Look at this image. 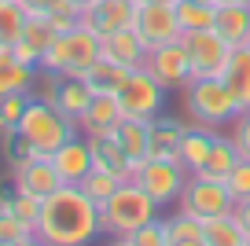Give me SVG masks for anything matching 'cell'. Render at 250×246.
Here are the masks:
<instances>
[{
  "label": "cell",
  "mask_w": 250,
  "mask_h": 246,
  "mask_svg": "<svg viewBox=\"0 0 250 246\" xmlns=\"http://www.w3.org/2000/svg\"><path fill=\"white\" fill-rule=\"evenodd\" d=\"M225 184H228V191H232L235 202L247 199V195H250V158H239V162H235V169L225 177Z\"/></svg>",
  "instance_id": "8d00e7d4"
},
{
  "label": "cell",
  "mask_w": 250,
  "mask_h": 246,
  "mask_svg": "<svg viewBox=\"0 0 250 246\" xmlns=\"http://www.w3.org/2000/svg\"><path fill=\"white\" fill-rule=\"evenodd\" d=\"M235 162H239V151H235L232 136H225V132H221V136H217V144H213V151H210V158H206V165L199 169V177L225 180L228 173L235 169Z\"/></svg>",
  "instance_id": "83f0119b"
},
{
  "label": "cell",
  "mask_w": 250,
  "mask_h": 246,
  "mask_svg": "<svg viewBox=\"0 0 250 246\" xmlns=\"http://www.w3.org/2000/svg\"><path fill=\"white\" fill-rule=\"evenodd\" d=\"M180 209H188V213L203 217V221H210V217H221V213H232L235 209V199L232 191H228L225 180H213V177H199V173H191L184 184V191H180L177 199Z\"/></svg>",
  "instance_id": "ba28073f"
},
{
  "label": "cell",
  "mask_w": 250,
  "mask_h": 246,
  "mask_svg": "<svg viewBox=\"0 0 250 246\" xmlns=\"http://www.w3.org/2000/svg\"><path fill=\"white\" fill-rule=\"evenodd\" d=\"M52 165L59 169L62 184H81V180H85V173L92 169V147H88V136H85V132H78V136H70L62 147H55Z\"/></svg>",
  "instance_id": "5bb4252c"
},
{
  "label": "cell",
  "mask_w": 250,
  "mask_h": 246,
  "mask_svg": "<svg viewBox=\"0 0 250 246\" xmlns=\"http://www.w3.org/2000/svg\"><path fill=\"white\" fill-rule=\"evenodd\" d=\"M217 136H221V132L213 129V125L191 122V125L184 129V136H180V151H177L180 165H184L188 173H199V169L206 165V158H210V151H213V144H217Z\"/></svg>",
  "instance_id": "2e32d148"
},
{
  "label": "cell",
  "mask_w": 250,
  "mask_h": 246,
  "mask_svg": "<svg viewBox=\"0 0 250 246\" xmlns=\"http://www.w3.org/2000/svg\"><path fill=\"white\" fill-rule=\"evenodd\" d=\"M203 4H217V0H203Z\"/></svg>",
  "instance_id": "7bdbcfd3"
},
{
  "label": "cell",
  "mask_w": 250,
  "mask_h": 246,
  "mask_svg": "<svg viewBox=\"0 0 250 246\" xmlns=\"http://www.w3.org/2000/svg\"><path fill=\"white\" fill-rule=\"evenodd\" d=\"M184 44H188V55H191V81L195 77H221L232 59V44L221 37L217 30H191L184 33Z\"/></svg>",
  "instance_id": "9c48e42d"
},
{
  "label": "cell",
  "mask_w": 250,
  "mask_h": 246,
  "mask_svg": "<svg viewBox=\"0 0 250 246\" xmlns=\"http://www.w3.org/2000/svg\"><path fill=\"white\" fill-rule=\"evenodd\" d=\"M118 184H122V180H118L114 173H107V169H96V165H92V169L85 173V180H81V191H85L88 199H96V202L103 206V202H107L110 195H114V187H118Z\"/></svg>",
  "instance_id": "1f68e13d"
},
{
  "label": "cell",
  "mask_w": 250,
  "mask_h": 246,
  "mask_svg": "<svg viewBox=\"0 0 250 246\" xmlns=\"http://www.w3.org/2000/svg\"><path fill=\"white\" fill-rule=\"evenodd\" d=\"M166 92H169V88H166L147 66H133L129 77L122 81V88H118L122 114L125 118H140V122H155V118L166 110Z\"/></svg>",
  "instance_id": "8992f818"
},
{
  "label": "cell",
  "mask_w": 250,
  "mask_h": 246,
  "mask_svg": "<svg viewBox=\"0 0 250 246\" xmlns=\"http://www.w3.org/2000/svg\"><path fill=\"white\" fill-rule=\"evenodd\" d=\"M136 33L144 37L147 52L166 44V41L184 37L180 19H177V4H140V11H136Z\"/></svg>",
  "instance_id": "8fae6325"
},
{
  "label": "cell",
  "mask_w": 250,
  "mask_h": 246,
  "mask_svg": "<svg viewBox=\"0 0 250 246\" xmlns=\"http://www.w3.org/2000/svg\"><path fill=\"white\" fill-rule=\"evenodd\" d=\"M184 129H188L184 122H177V118H169V114L162 110V114L151 122V147H147V158H177ZM177 162H180V158H177Z\"/></svg>",
  "instance_id": "603a6c76"
},
{
  "label": "cell",
  "mask_w": 250,
  "mask_h": 246,
  "mask_svg": "<svg viewBox=\"0 0 250 246\" xmlns=\"http://www.w3.org/2000/svg\"><path fill=\"white\" fill-rule=\"evenodd\" d=\"M144 66H147L166 88H188V85H191V55H188L184 37L151 48L147 59H144Z\"/></svg>",
  "instance_id": "30bf717a"
},
{
  "label": "cell",
  "mask_w": 250,
  "mask_h": 246,
  "mask_svg": "<svg viewBox=\"0 0 250 246\" xmlns=\"http://www.w3.org/2000/svg\"><path fill=\"white\" fill-rule=\"evenodd\" d=\"M118 144L125 147V154L140 165L144 158H147V147H151V122H140V118H122L114 129Z\"/></svg>",
  "instance_id": "d4e9b609"
},
{
  "label": "cell",
  "mask_w": 250,
  "mask_h": 246,
  "mask_svg": "<svg viewBox=\"0 0 250 246\" xmlns=\"http://www.w3.org/2000/svg\"><path fill=\"white\" fill-rule=\"evenodd\" d=\"M118 243H125V246H169V243H166V224H162V217H155V221H147L144 228L129 231V235L118 239Z\"/></svg>",
  "instance_id": "836d02e7"
},
{
  "label": "cell",
  "mask_w": 250,
  "mask_h": 246,
  "mask_svg": "<svg viewBox=\"0 0 250 246\" xmlns=\"http://www.w3.org/2000/svg\"><path fill=\"white\" fill-rule=\"evenodd\" d=\"M206 246H250V235L243 221L235 217V209L206 221Z\"/></svg>",
  "instance_id": "484cf974"
},
{
  "label": "cell",
  "mask_w": 250,
  "mask_h": 246,
  "mask_svg": "<svg viewBox=\"0 0 250 246\" xmlns=\"http://www.w3.org/2000/svg\"><path fill=\"white\" fill-rule=\"evenodd\" d=\"M26 8L19 0H0V44L11 48L22 41V30H26Z\"/></svg>",
  "instance_id": "f1b7e54d"
},
{
  "label": "cell",
  "mask_w": 250,
  "mask_h": 246,
  "mask_svg": "<svg viewBox=\"0 0 250 246\" xmlns=\"http://www.w3.org/2000/svg\"><path fill=\"white\" fill-rule=\"evenodd\" d=\"M122 118L125 114H122V103H118L114 92H96L92 103L85 107V114L78 118V125L85 136H103V132H114Z\"/></svg>",
  "instance_id": "e0dca14e"
},
{
  "label": "cell",
  "mask_w": 250,
  "mask_h": 246,
  "mask_svg": "<svg viewBox=\"0 0 250 246\" xmlns=\"http://www.w3.org/2000/svg\"><path fill=\"white\" fill-rule=\"evenodd\" d=\"M44 19L55 26V33H66V30H74V26L81 22V8L74 4V0H59V4H55Z\"/></svg>",
  "instance_id": "d590c367"
},
{
  "label": "cell",
  "mask_w": 250,
  "mask_h": 246,
  "mask_svg": "<svg viewBox=\"0 0 250 246\" xmlns=\"http://www.w3.org/2000/svg\"><path fill=\"white\" fill-rule=\"evenodd\" d=\"M78 132H81L78 118L62 114L55 103L41 100V96H33V100H30L22 122H19V140H26L37 158H52L55 147H62L70 136H78Z\"/></svg>",
  "instance_id": "3957f363"
},
{
  "label": "cell",
  "mask_w": 250,
  "mask_h": 246,
  "mask_svg": "<svg viewBox=\"0 0 250 246\" xmlns=\"http://www.w3.org/2000/svg\"><path fill=\"white\" fill-rule=\"evenodd\" d=\"M11 184H15V191L48 199V195L62 184V177L52 165V158H26V162H19V165H11Z\"/></svg>",
  "instance_id": "7c38bea8"
},
{
  "label": "cell",
  "mask_w": 250,
  "mask_h": 246,
  "mask_svg": "<svg viewBox=\"0 0 250 246\" xmlns=\"http://www.w3.org/2000/svg\"><path fill=\"white\" fill-rule=\"evenodd\" d=\"M235 217L243 221V228H247V235H250V195H247V199H239V202H235Z\"/></svg>",
  "instance_id": "ab89813d"
},
{
  "label": "cell",
  "mask_w": 250,
  "mask_h": 246,
  "mask_svg": "<svg viewBox=\"0 0 250 246\" xmlns=\"http://www.w3.org/2000/svg\"><path fill=\"white\" fill-rule=\"evenodd\" d=\"M155 217H162V202L151 199L136 180H122V184L114 187V195L100 206L103 235H110V239H125L129 231L144 228V224L155 221Z\"/></svg>",
  "instance_id": "7a4b0ae2"
},
{
  "label": "cell",
  "mask_w": 250,
  "mask_h": 246,
  "mask_svg": "<svg viewBox=\"0 0 250 246\" xmlns=\"http://www.w3.org/2000/svg\"><path fill=\"white\" fill-rule=\"evenodd\" d=\"M129 70H133V66H122V62L100 55V59H96L81 77L92 85V92H114V96H118V88H122V81L129 77Z\"/></svg>",
  "instance_id": "4316f807"
},
{
  "label": "cell",
  "mask_w": 250,
  "mask_h": 246,
  "mask_svg": "<svg viewBox=\"0 0 250 246\" xmlns=\"http://www.w3.org/2000/svg\"><path fill=\"white\" fill-rule=\"evenodd\" d=\"M55 41V26L48 22L44 15H30L26 19V30H22V44H30L37 55H44V48Z\"/></svg>",
  "instance_id": "d6a6232c"
},
{
  "label": "cell",
  "mask_w": 250,
  "mask_h": 246,
  "mask_svg": "<svg viewBox=\"0 0 250 246\" xmlns=\"http://www.w3.org/2000/svg\"><path fill=\"white\" fill-rule=\"evenodd\" d=\"M184 110H188L191 122L213 125V129L232 125V118L239 114V107H235L232 92L225 85V77H195L184 88Z\"/></svg>",
  "instance_id": "5b68a950"
},
{
  "label": "cell",
  "mask_w": 250,
  "mask_h": 246,
  "mask_svg": "<svg viewBox=\"0 0 250 246\" xmlns=\"http://www.w3.org/2000/svg\"><path fill=\"white\" fill-rule=\"evenodd\" d=\"M37 231L30 224H22L11 209H0V246H33Z\"/></svg>",
  "instance_id": "4dcf8cb0"
},
{
  "label": "cell",
  "mask_w": 250,
  "mask_h": 246,
  "mask_svg": "<svg viewBox=\"0 0 250 246\" xmlns=\"http://www.w3.org/2000/svg\"><path fill=\"white\" fill-rule=\"evenodd\" d=\"M41 206H44V199H37V195H26V191L11 195V213L22 224H30L33 231H37V221H41Z\"/></svg>",
  "instance_id": "e575fe53"
},
{
  "label": "cell",
  "mask_w": 250,
  "mask_h": 246,
  "mask_svg": "<svg viewBox=\"0 0 250 246\" xmlns=\"http://www.w3.org/2000/svg\"><path fill=\"white\" fill-rule=\"evenodd\" d=\"M188 177H191V173H188L177 158H144L140 165H136V173H133L136 184H140L151 199H158L162 206H169V202L180 199Z\"/></svg>",
  "instance_id": "52a82bcc"
},
{
  "label": "cell",
  "mask_w": 250,
  "mask_h": 246,
  "mask_svg": "<svg viewBox=\"0 0 250 246\" xmlns=\"http://www.w3.org/2000/svg\"><path fill=\"white\" fill-rule=\"evenodd\" d=\"M140 4H177V0H140Z\"/></svg>",
  "instance_id": "b9f144b4"
},
{
  "label": "cell",
  "mask_w": 250,
  "mask_h": 246,
  "mask_svg": "<svg viewBox=\"0 0 250 246\" xmlns=\"http://www.w3.org/2000/svg\"><path fill=\"white\" fill-rule=\"evenodd\" d=\"M19 4L26 8V15H48V11H52L59 0H19Z\"/></svg>",
  "instance_id": "f35d334b"
},
{
  "label": "cell",
  "mask_w": 250,
  "mask_h": 246,
  "mask_svg": "<svg viewBox=\"0 0 250 246\" xmlns=\"http://www.w3.org/2000/svg\"><path fill=\"white\" fill-rule=\"evenodd\" d=\"M221 77H225V85H228V92H232L235 107L250 110V44L232 48V59H228V66H225Z\"/></svg>",
  "instance_id": "7402d4cb"
},
{
  "label": "cell",
  "mask_w": 250,
  "mask_h": 246,
  "mask_svg": "<svg viewBox=\"0 0 250 246\" xmlns=\"http://www.w3.org/2000/svg\"><path fill=\"white\" fill-rule=\"evenodd\" d=\"M103 235L100 202L88 199L81 184H59L41 206L37 243L41 246H88Z\"/></svg>",
  "instance_id": "6da1fadb"
},
{
  "label": "cell",
  "mask_w": 250,
  "mask_h": 246,
  "mask_svg": "<svg viewBox=\"0 0 250 246\" xmlns=\"http://www.w3.org/2000/svg\"><path fill=\"white\" fill-rule=\"evenodd\" d=\"M166 224V243L169 246H206V221L177 206L173 217H162Z\"/></svg>",
  "instance_id": "44dd1931"
},
{
  "label": "cell",
  "mask_w": 250,
  "mask_h": 246,
  "mask_svg": "<svg viewBox=\"0 0 250 246\" xmlns=\"http://www.w3.org/2000/svg\"><path fill=\"white\" fill-rule=\"evenodd\" d=\"M100 55H103L100 33H96L92 26L78 22L74 30L55 33V41L44 48V55H41V70H48V74H62V77H81Z\"/></svg>",
  "instance_id": "277c9868"
},
{
  "label": "cell",
  "mask_w": 250,
  "mask_h": 246,
  "mask_svg": "<svg viewBox=\"0 0 250 246\" xmlns=\"http://www.w3.org/2000/svg\"><path fill=\"white\" fill-rule=\"evenodd\" d=\"M213 30H217L232 48L250 44V4H243V0H221Z\"/></svg>",
  "instance_id": "d6986e66"
},
{
  "label": "cell",
  "mask_w": 250,
  "mask_h": 246,
  "mask_svg": "<svg viewBox=\"0 0 250 246\" xmlns=\"http://www.w3.org/2000/svg\"><path fill=\"white\" fill-rule=\"evenodd\" d=\"M177 19L180 30H210L213 19H217V4H203V0H177Z\"/></svg>",
  "instance_id": "f546056e"
},
{
  "label": "cell",
  "mask_w": 250,
  "mask_h": 246,
  "mask_svg": "<svg viewBox=\"0 0 250 246\" xmlns=\"http://www.w3.org/2000/svg\"><path fill=\"white\" fill-rule=\"evenodd\" d=\"M88 147H92V165H96V169L114 173L118 180H133L136 162L125 154V147L118 144L114 132H103V136H88Z\"/></svg>",
  "instance_id": "9a60e30c"
},
{
  "label": "cell",
  "mask_w": 250,
  "mask_h": 246,
  "mask_svg": "<svg viewBox=\"0 0 250 246\" xmlns=\"http://www.w3.org/2000/svg\"><path fill=\"white\" fill-rule=\"evenodd\" d=\"M136 11H140V0H96L88 11H81V22L103 37V33L136 26Z\"/></svg>",
  "instance_id": "4fadbf2b"
},
{
  "label": "cell",
  "mask_w": 250,
  "mask_h": 246,
  "mask_svg": "<svg viewBox=\"0 0 250 246\" xmlns=\"http://www.w3.org/2000/svg\"><path fill=\"white\" fill-rule=\"evenodd\" d=\"M217 4H221V0H217ZM243 4H250V0H243Z\"/></svg>",
  "instance_id": "ee69618b"
},
{
  "label": "cell",
  "mask_w": 250,
  "mask_h": 246,
  "mask_svg": "<svg viewBox=\"0 0 250 246\" xmlns=\"http://www.w3.org/2000/svg\"><path fill=\"white\" fill-rule=\"evenodd\" d=\"M74 4H78L81 11H88V8H92V4H96V0H74Z\"/></svg>",
  "instance_id": "60d3db41"
},
{
  "label": "cell",
  "mask_w": 250,
  "mask_h": 246,
  "mask_svg": "<svg viewBox=\"0 0 250 246\" xmlns=\"http://www.w3.org/2000/svg\"><path fill=\"white\" fill-rule=\"evenodd\" d=\"M37 66H30V62H22L11 48L0 44V100L11 92H33V85H37Z\"/></svg>",
  "instance_id": "ffe728a7"
},
{
  "label": "cell",
  "mask_w": 250,
  "mask_h": 246,
  "mask_svg": "<svg viewBox=\"0 0 250 246\" xmlns=\"http://www.w3.org/2000/svg\"><path fill=\"white\" fill-rule=\"evenodd\" d=\"M92 85H88L85 77H62L59 74V92H55V107L62 110V114L70 118H81L85 114V107L92 103Z\"/></svg>",
  "instance_id": "cb8c5ba5"
},
{
  "label": "cell",
  "mask_w": 250,
  "mask_h": 246,
  "mask_svg": "<svg viewBox=\"0 0 250 246\" xmlns=\"http://www.w3.org/2000/svg\"><path fill=\"white\" fill-rule=\"evenodd\" d=\"M100 48L107 59L122 62V66H144L147 59V44L144 37L136 33V26H125V30H114V33H103L100 37Z\"/></svg>",
  "instance_id": "ac0fdd59"
},
{
  "label": "cell",
  "mask_w": 250,
  "mask_h": 246,
  "mask_svg": "<svg viewBox=\"0 0 250 246\" xmlns=\"http://www.w3.org/2000/svg\"><path fill=\"white\" fill-rule=\"evenodd\" d=\"M232 144L235 151H239V158H250V110H239V114L232 118Z\"/></svg>",
  "instance_id": "74e56055"
}]
</instances>
